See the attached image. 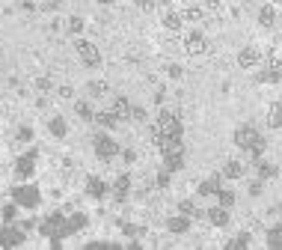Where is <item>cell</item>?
Here are the masks:
<instances>
[{
  "mask_svg": "<svg viewBox=\"0 0 282 250\" xmlns=\"http://www.w3.org/2000/svg\"><path fill=\"white\" fill-rule=\"evenodd\" d=\"M244 176V164H238V161H226V167H223V179H241Z\"/></svg>",
  "mask_w": 282,
  "mask_h": 250,
  "instance_id": "cell-19",
  "label": "cell"
},
{
  "mask_svg": "<svg viewBox=\"0 0 282 250\" xmlns=\"http://www.w3.org/2000/svg\"><path fill=\"white\" fill-rule=\"evenodd\" d=\"M24 241V230L18 227H3L0 230V247H18Z\"/></svg>",
  "mask_w": 282,
  "mask_h": 250,
  "instance_id": "cell-7",
  "label": "cell"
},
{
  "mask_svg": "<svg viewBox=\"0 0 282 250\" xmlns=\"http://www.w3.org/2000/svg\"><path fill=\"white\" fill-rule=\"evenodd\" d=\"M116 113H95V122L98 125H104V128H116Z\"/></svg>",
  "mask_w": 282,
  "mask_h": 250,
  "instance_id": "cell-22",
  "label": "cell"
},
{
  "mask_svg": "<svg viewBox=\"0 0 282 250\" xmlns=\"http://www.w3.org/2000/svg\"><path fill=\"white\" fill-rule=\"evenodd\" d=\"M178 212L187 214V217H196V214H199V209H196L193 203H187V199H184V203H178Z\"/></svg>",
  "mask_w": 282,
  "mask_h": 250,
  "instance_id": "cell-26",
  "label": "cell"
},
{
  "mask_svg": "<svg viewBox=\"0 0 282 250\" xmlns=\"http://www.w3.org/2000/svg\"><path fill=\"white\" fill-rule=\"evenodd\" d=\"M166 227H170V232H187V230H190V217H187V214H181V217H170V220H166Z\"/></svg>",
  "mask_w": 282,
  "mask_h": 250,
  "instance_id": "cell-15",
  "label": "cell"
},
{
  "mask_svg": "<svg viewBox=\"0 0 282 250\" xmlns=\"http://www.w3.org/2000/svg\"><path fill=\"white\" fill-rule=\"evenodd\" d=\"M113 113H116L119 119H125V116H131V105H128V98H125V95H119V98L113 102Z\"/></svg>",
  "mask_w": 282,
  "mask_h": 250,
  "instance_id": "cell-21",
  "label": "cell"
},
{
  "mask_svg": "<svg viewBox=\"0 0 282 250\" xmlns=\"http://www.w3.org/2000/svg\"><path fill=\"white\" fill-rule=\"evenodd\" d=\"M155 131L163 134V137H181V119L170 110H160L158 113V122H155Z\"/></svg>",
  "mask_w": 282,
  "mask_h": 250,
  "instance_id": "cell-1",
  "label": "cell"
},
{
  "mask_svg": "<svg viewBox=\"0 0 282 250\" xmlns=\"http://www.w3.org/2000/svg\"><path fill=\"white\" fill-rule=\"evenodd\" d=\"M217 199H220V206L229 209V206H235V191H223V188H220V191H217Z\"/></svg>",
  "mask_w": 282,
  "mask_h": 250,
  "instance_id": "cell-25",
  "label": "cell"
},
{
  "mask_svg": "<svg viewBox=\"0 0 282 250\" xmlns=\"http://www.w3.org/2000/svg\"><path fill=\"white\" fill-rule=\"evenodd\" d=\"M87 227V214H71L69 220H66V230H69V235L71 232H80Z\"/></svg>",
  "mask_w": 282,
  "mask_h": 250,
  "instance_id": "cell-20",
  "label": "cell"
},
{
  "mask_svg": "<svg viewBox=\"0 0 282 250\" xmlns=\"http://www.w3.org/2000/svg\"><path fill=\"white\" fill-rule=\"evenodd\" d=\"M33 161H36V152H27V155L15 164V173L18 176H30V173H33Z\"/></svg>",
  "mask_w": 282,
  "mask_h": 250,
  "instance_id": "cell-14",
  "label": "cell"
},
{
  "mask_svg": "<svg viewBox=\"0 0 282 250\" xmlns=\"http://www.w3.org/2000/svg\"><path fill=\"white\" fill-rule=\"evenodd\" d=\"M77 113H80L83 119H95V113L89 110V105H87V102H77Z\"/></svg>",
  "mask_w": 282,
  "mask_h": 250,
  "instance_id": "cell-28",
  "label": "cell"
},
{
  "mask_svg": "<svg viewBox=\"0 0 282 250\" xmlns=\"http://www.w3.org/2000/svg\"><path fill=\"white\" fill-rule=\"evenodd\" d=\"M259 60H262V57H259L256 48H244V51L238 54V66H241V69H252V66H259Z\"/></svg>",
  "mask_w": 282,
  "mask_h": 250,
  "instance_id": "cell-10",
  "label": "cell"
},
{
  "mask_svg": "<svg viewBox=\"0 0 282 250\" xmlns=\"http://www.w3.org/2000/svg\"><path fill=\"white\" fill-rule=\"evenodd\" d=\"M259 176H262V179H273V176H276V167H270V164H259Z\"/></svg>",
  "mask_w": 282,
  "mask_h": 250,
  "instance_id": "cell-27",
  "label": "cell"
},
{
  "mask_svg": "<svg viewBox=\"0 0 282 250\" xmlns=\"http://www.w3.org/2000/svg\"><path fill=\"white\" fill-rule=\"evenodd\" d=\"M39 232H42V235H51L53 247H60V238L69 235V230H66V217H63V214H51V217L39 227Z\"/></svg>",
  "mask_w": 282,
  "mask_h": 250,
  "instance_id": "cell-2",
  "label": "cell"
},
{
  "mask_svg": "<svg viewBox=\"0 0 282 250\" xmlns=\"http://www.w3.org/2000/svg\"><path fill=\"white\" fill-rule=\"evenodd\" d=\"M267 125L270 128H282V102H273L267 107Z\"/></svg>",
  "mask_w": 282,
  "mask_h": 250,
  "instance_id": "cell-12",
  "label": "cell"
},
{
  "mask_svg": "<svg viewBox=\"0 0 282 250\" xmlns=\"http://www.w3.org/2000/svg\"><path fill=\"white\" fill-rule=\"evenodd\" d=\"M36 87H39V89H45V92H48V89H51V81H48V78H39V81H36Z\"/></svg>",
  "mask_w": 282,
  "mask_h": 250,
  "instance_id": "cell-35",
  "label": "cell"
},
{
  "mask_svg": "<svg viewBox=\"0 0 282 250\" xmlns=\"http://www.w3.org/2000/svg\"><path fill=\"white\" fill-rule=\"evenodd\" d=\"M30 137H33V131H30V128H21V131H18V140H30Z\"/></svg>",
  "mask_w": 282,
  "mask_h": 250,
  "instance_id": "cell-36",
  "label": "cell"
},
{
  "mask_svg": "<svg viewBox=\"0 0 282 250\" xmlns=\"http://www.w3.org/2000/svg\"><path fill=\"white\" fill-rule=\"evenodd\" d=\"M116 152H119L116 140H110L107 134H98V137H95V155H98L101 161H110L113 155H116Z\"/></svg>",
  "mask_w": 282,
  "mask_h": 250,
  "instance_id": "cell-4",
  "label": "cell"
},
{
  "mask_svg": "<svg viewBox=\"0 0 282 250\" xmlns=\"http://www.w3.org/2000/svg\"><path fill=\"white\" fill-rule=\"evenodd\" d=\"M131 191V176H119L116 179V185H113V196H116V203H122L125 196Z\"/></svg>",
  "mask_w": 282,
  "mask_h": 250,
  "instance_id": "cell-11",
  "label": "cell"
},
{
  "mask_svg": "<svg viewBox=\"0 0 282 250\" xmlns=\"http://www.w3.org/2000/svg\"><path fill=\"white\" fill-rule=\"evenodd\" d=\"M267 244H270V247H282V227H270V232H267Z\"/></svg>",
  "mask_w": 282,
  "mask_h": 250,
  "instance_id": "cell-23",
  "label": "cell"
},
{
  "mask_svg": "<svg viewBox=\"0 0 282 250\" xmlns=\"http://www.w3.org/2000/svg\"><path fill=\"white\" fill-rule=\"evenodd\" d=\"M137 3H140L143 9H149V0H137Z\"/></svg>",
  "mask_w": 282,
  "mask_h": 250,
  "instance_id": "cell-39",
  "label": "cell"
},
{
  "mask_svg": "<svg viewBox=\"0 0 282 250\" xmlns=\"http://www.w3.org/2000/svg\"><path fill=\"white\" fill-rule=\"evenodd\" d=\"M155 6H163V0H149V9H155Z\"/></svg>",
  "mask_w": 282,
  "mask_h": 250,
  "instance_id": "cell-38",
  "label": "cell"
},
{
  "mask_svg": "<svg viewBox=\"0 0 282 250\" xmlns=\"http://www.w3.org/2000/svg\"><path fill=\"white\" fill-rule=\"evenodd\" d=\"M87 194H89V196H95V199H101V196L107 194L104 182H101V179H89V182H87Z\"/></svg>",
  "mask_w": 282,
  "mask_h": 250,
  "instance_id": "cell-18",
  "label": "cell"
},
{
  "mask_svg": "<svg viewBox=\"0 0 282 250\" xmlns=\"http://www.w3.org/2000/svg\"><path fill=\"white\" fill-rule=\"evenodd\" d=\"M249 194H252V196L262 194V182H252V185H249Z\"/></svg>",
  "mask_w": 282,
  "mask_h": 250,
  "instance_id": "cell-37",
  "label": "cell"
},
{
  "mask_svg": "<svg viewBox=\"0 0 282 250\" xmlns=\"http://www.w3.org/2000/svg\"><path fill=\"white\" fill-rule=\"evenodd\" d=\"M98 3H113V0H98Z\"/></svg>",
  "mask_w": 282,
  "mask_h": 250,
  "instance_id": "cell-41",
  "label": "cell"
},
{
  "mask_svg": "<svg viewBox=\"0 0 282 250\" xmlns=\"http://www.w3.org/2000/svg\"><path fill=\"white\" fill-rule=\"evenodd\" d=\"M66 131H69L66 122H63L60 116H53V119H51V134H53V137H66Z\"/></svg>",
  "mask_w": 282,
  "mask_h": 250,
  "instance_id": "cell-24",
  "label": "cell"
},
{
  "mask_svg": "<svg viewBox=\"0 0 282 250\" xmlns=\"http://www.w3.org/2000/svg\"><path fill=\"white\" fill-rule=\"evenodd\" d=\"M184 18H190V21H199V18H202V9H199V6H190V9L184 12Z\"/></svg>",
  "mask_w": 282,
  "mask_h": 250,
  "instance_id": "cell-31",
  "label": "cell"
},
{
  "mask_svg": "<svg viewBox=\"0 0 282 250\" xmlns=\"http://www.w3.org/2000/svg\"><path fill=\"white\" fill-rule=\"evenodd\" d=\"M205 3H208V6H217V3H220V0H205Z\"/></svg>",
  "mask_w": 282,
  "mask_h": 250,
  "instance_id": "cell-40",
  "label": "cell"
},
{
  "mask_svg": "<svg viewBox=\"0 0 282 250\" xmlns=\"http://www.w3.org/2000/svg\"><path fill=\"white\" fill-rule=\"evenodd\" d=\"M279 209H282V206H279Z\"/></svg>",
  "mask_w": 282,
  "mask_h": 250,
  "instance_id": "cell-43",
  "label": "cell"
},
{
  "mask_svg": "<svg viewBox=\"0 0 282 250\" xmlns=\"http://www.w3.org/2000/svg\"><path fill=\"white\" fill-rule=\"evenodd\" d=\"M273 3H276V6H282V0H273Z\"/></svg>",
  "mask_w": 282,
  "mask_h": 250,
  "instance_id": "cell-42",
  "label": "cell"
},
{
  "mask_svg": "<svg viewBox=\"0 0 282 250\" xmlns=\"http://www.w3.org/2000/svg\"><path fill=\"white\" fill-rule=\"evenodd\" d=\"M15 206H6V209H3V220H15Z\"/></svg>",
  "mask_w": 282,
  "mask_h": 250,
  "instance_id": "cell-34",
  "label": "cell"
},
{
  "mask_svg": "<svg viewBox=\"0 0 282 250\" xmlns=\"http://www.w3.org/2000/svg\"><path fill=\"white\" fill-rule=\"evenodd\" d=\"M158 185H160V188H166V185H170V170H160V173H158Z\"/></svg>",
  "mask_w": 282,
  "mask_h": 250,
  "instance_id": "cell-33",
  "label": "cell"
},
{
  "mask_svg": "<svg viewBox=\"0 0 282 250\" xmlns=\"http://www.w3.org/2000/svg\"><path fill=\"white\" fill-rule=\"evenodd\" d=\"M259 24H262V27H273V24H276V9H273V6H262V9H259Z\"/></svg>",
  "mask_w": 282,
  "mask_h": 250,
  "instance_id": "cell-16",
  "label": "cell"
},
{
  "mask_svg": "<svg viewBox=\"0 0 282 250\" xmlns=\"http://www.w3.org/2000/svg\"><path fill=\"white\" fill-rule=\"evenodd\" d=\"M181 21H184L181 12H176V9H163V24H166L170 30H178V27H181Z\"/></svg>",
  "mask_w": 282,
  "mask_h": 250,
  "instance_id": "cell-17",
  "label": "cell"
},
{
  "mask_svg": "<svg viewBox=\"0 0 282 250\" xmlns=\"http://www.w3.org/2000/svg\"><path fill=\"white\" fill-rule=\"evenodd\" d=\"M205 217L211 220L214 227H226V223H229V212H226V206H217V209H211Z\"/></svg>",
  "mask_w": 282,
  "mask_h": 250,
  "instance_id": "cell-13",
  "label": "cell"
},
{
  "mask_svg": "<svg viewBox=\"0 0 282 250\" xmlns=\"http://www.w3.org/2000/svg\"><path fill=\"white\" fill-rule=\"evenodd\" d=\"M205 48H208V42H205L202 33H187V39H184V51L187 54L199 57V54H205Z\"/></svg>",
  "mask_w": 282,
  "mask_h": 250,
  "instance_id": "cell-8",
  "label": "cell"
},
{
  "mask_svg": "<svg viewBox=\"0 0 282 250\" xmlns=\"http://www.w3.org/2000/svg\"><path fill=\"white\" fill-rule=\"evenodd\" d=\"M220 179L223 176H208L199 182V196H217V191H220Z\"/></svg>",
  "mask_w": 282,
  "mask_h": 250,
  "instance_id": "cell-9",
  "label": "cell"
},
{
  "mask_svg": "<svg viewBox=\"0 0 282 250\" xmlns=\"http://www.w3.org/2000/svg\"><path fill=\"white\" fill-rule=\"evenodd\" d=\"M74 48H77L80 60H83L87 66H92V69H95V66H101V54H98V48H95V45H89V42H83V39H80Z\"/></svg>",
  "mask_w": 282,
  "mask_h": 250,
  "instance_id": "cell-6",
  "label": "cell"
},
{
  "mask_svg": "<svg viewBox=\"0 0 282 250\" xmlns=\"http://www.w3.org/2000/svg\"><path fill=\"white\" fill-rule=\"evenodd\" d=\"M262 140V134L252 128V125H241L238 131H235V146H241V149H247V152H252V146Z\"/></svg>",
  "mask_w": 282,
  "mask_h": 250,
  "instance_id": "cell-3",
  "label": "cell"
},
{
  "mask_svg": "<svg viewBox=\"0 0 282 250\" xmlns=\"http://www.w3.org/2000/svg\"><path fill=\"white\" fill-rule=\"evenodd\" d=\"M69 30L71 33H80V30H83V21H80V18H69Z\"/></svg>",
  "mask_w": 282,
  "mask_h": 250,
  "instance_id": "cell-30",
  "label": "cell"
},
{
  "mask_svg": "<svg viewBox=\"0 0 282 250\" xmlns=\"http://www.w3.org/2000/svg\"><path fill=\"white\" fill-rule=\"evenodd\" d=\"M89 89H92V95H104L107 84H104V81H98V84H89Z\"/></svg>",
  "mask_w": 282,
  "mask_h": 250,
  "instance_id": "cell-29",
  "label": "cell"
},
{
  "mask_svg": "<svg viewBox=\"0 0 282 250\" xmlns=\"http://www.w3.org/2000/svg\"><path fill=\"white\" fill-rule=\"evenodd\" d=\"M15 203L18 206H24V209H33L39 206V191H36L33 185H24V188H15Z\"/></svg>",
  "mask_w": 282,
  "mask_h": 250,
  "instance_id": "cell-5",
  "label": "cell"
},
{
  "mask_svg": "<svg viewBox=\"0 0 282 250\" xmlns=\"http://www.w3.org/2000/svg\"><path fill=\"white\" fill-rule=\"evenodd\" d=\"M131 119L143 122V119H146V110H143V107H131Z\"/></svg>",
  "mask_w": 282,
  "mask_h": 250,
  "instance_id": "cell-32",
  "label": "cell"
}]
</instances>
